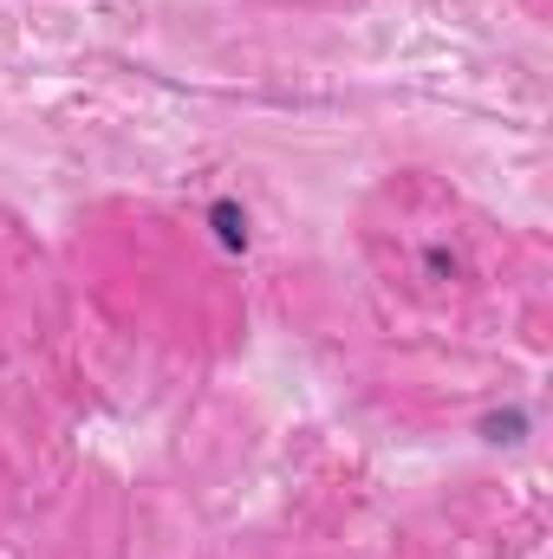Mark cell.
Here are the masks:
<instances>
[{
    "instance_id": "obj_1",
    "label": "cell",
    "mask_w": 553,
    "mask_h": 559,
    "mask_svg": "<svg viewBox=\"0 0 553 559\" xmlns=\"http://www.w3.org/2000/svg\"><path fill=\"white\" fill-rule=\"evenodd\" d=\"M215 228H222V241H228V248H242V241H248V228H242V215H235L228 202L215 209Z\"/></svg>"
}]
</instances>
